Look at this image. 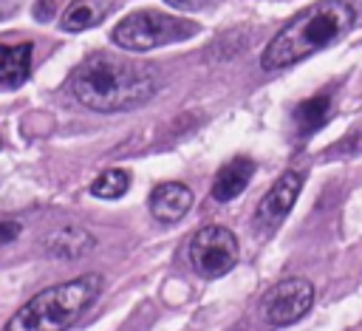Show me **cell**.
I'll use <instances>...</instances> for the list:
<instances>
[{"instance_id":"6da1fadb","label":"cell","mask_w":362,"mask_h":331,"mask_svg":"<svg viewBox=\"0 0 362 331\" xmlns=\"http://www.w3.org/2000/svg\"><path fill=\"white\" fill-rule=\"evenodd\" d=\"M156 74L113 54H90L71 76V93L96 113H119L144 105L156 93Z\"/></svg>"},{"instance_id":"7a4b0ae2","label":"cell","mask_w":362,"mask_h":331,"mask_svg":"<svg viewBox=\"0 0 362 331\" xmlns=\"http://www.w3.org/2000/svg\"><path fill=\"white\" fill-rule=\"evenodd\" d=\"M354 6L348 0H317L294 14L266 45L260 65L266 71H280L303 62L305 57L328 48L354 25Z\"/></svg>"},{"instance_id":"3957f363","label":"cell","mask_w":362,"mask_h":331,"mask_svg":"<svg viewBox=\"0 0 362 331\" xmlns=\"http://www.w3.org/2000/svg\"><path fill=\"white\" fill-rule=\"evenodd\" d=\"M99 291L102 274L96 272L48 286L31 300H25L3 325V331H68L99 297Z\"/></svg>"},{"instance_id":"277c9868","label":"cell","mask_w":362,"mask_h":331,"mask_svg":"<svg viewBox=\"0 0 362 331\" xmlns=\"http://www.w3.org/2000/svg\"><path fill=\"white\" fill-rule=\"evenodd\" d=\"M195 31L198 28L181 17H170V14L156 11V8H141V11L127 14L110 31V40L124 51H150V48L167 45V42L187 40Z\"/></svg>"},{"instance_id":"5b68a950","label":"cell","mask_w":362,"mask_h":331,"mask_svg":"<svg viewBox=\"0 0 362 331\" xmlns=\"http://www.w3.org/2000/svg\"><path fill=\"white\" fill-rule=\"evenodd\" d=\"M187 257L192 272H198L201 277H223L238 266V257H240L238 235L221 223L201 226L189 238Z\"/></svg>"},{"instance_id":"8992f818","label":"cell","mask_w":362,"mask_h":331,"mask_svg":"<svg viewBox=\"0 0 362 331\" xmlns=\"http://www.w3.org/2000/svg\"><path fill=\"white\" fill-rule=\"evenodd\" d=\"M311 306H314V286L305 277H286L263 294L260 314L269 325H291L300 317H305Z\"/></svg>"},{"instance_id":"52a82bcc","label":"cell","mask_w":362,"mask_h":331,"mask_svg":"<svg viewBox=\"0 0 362 331\" xmlns=\"http://www.w3.org/2000/svg\"><path fill=\"white\" fill-rule=\"evenodd\" d=\"M300 190H303V175H300L297 170L283 173V175L266 190V195L260 198V204H257V209H255V226L263 229V232L277 229V226L288 218V212H291V207H294Z\"/></svg>"},{"instance_id":"ba28073f","label":"cell","mask_w":362,"mask_h":331,"mask_svg":"<svg viewBox=\"0 0 362 331\" xmlns=\"http://www.w3.org/2000/svg\"><path fill=\"white\" fill-rule=\"evenodd\" d=\"M192 204H195L192 190L178 181H164V184L153 187V192H150V215L161 223L181 221L192 209Z\"/></svg>"},{"instance_id":"9c48e42d","label":"cell","mask_w":362,"mask_h":331,"mask_svg":"<svg viewBox=\"0 0 362 331\" xmlns=\"http://www.w3.org/2000/svg\"><path fill=\"white\" fill-rule=\"evenodd\" d=\"M93 246H96V238H93L85 226H74V223L48 232L45 240H42L45 255H48V257H62V260L82 257V255H88Z\"/></svg>"},{"instance_id":"30bf717a","label":"cell","mask_w":362,"mask_h":331,"mask_svg":"<svg viewBox=\"0 0 362 331\" xmlns=\"http://www.w3.org/2000/svg\"><path fill=\"white\" fill-rule=\"evenodd\" d=\"M252 175H255V161H252V158L238 156V158L226 161V164L215 173V181H212V198L221 201V204L238 198V195L249 187Z\"/></svg>"},{"instance_id":"8fae6325","label":"cell","mask_w":362,"mask_h":331,"mask_svg":"<svg viewBox=\"0 0 362 331\" xmlns=\"http://www.w3.org/2000/svg\"><path fill=\"white\" fill-rule=\"evenodd\" d=\"M31 54L34 45L31 42H17L0 45V88H20L28 74H31Z\"/></svg>"},{"instance_id":"7c38bea8","label":"cell","mask_w":362,"mask_h":331,"mask_svg":"<svg viewBox=\"0 0 362 331\" xmlns=\"http://www.w3.org/2000/svg\"><path fill=\"white\" fill-rule=\"evenodd\" d=\"M107 0H71L68 8L62 11L59 17V25L65 31H85V28H93L99 25L105 17H107Z\"/></svg>"},{"instance_id":"4fadbf2b","label":"cell","mask_w":362,"mask_h":331,"mask_svg":"<svg viewBox=\"0 0 362 331\" xmlns=\"http://www.w3.org/2000/svg\"><path fill=\"white\" fill-rule=\"evenodd\" d=\"M331 116V96L328 93H317L305 102H300L294 108V124H297V133L303 139H308L311 133H317Z\"/></svg>"},{"instance_id":"5bb4252c","label":"cell","mask_w":362,"mask_h":331,"mask_svg":"<svg viewBox=\"0 0 362 331\" xmlns=\"http://www.w3.org/2000/svg\"><path fill=\"white\" fill-rule=\"evenodd\" d=\"M127 190H130V173L122 167H110L90 181V195L96 198H122Z\"/></svg>"},{"instance_id":"9a60e30c","label":"cell","mask_w":362,"mask_h":331,"mask_svg":"<svg viewBox=\"0 0 362 331\" xmlns=\"http://www.w3.org/2000/svg\"><path fill=\"white\" fill-rule=\"evenodd\" d=\"M20 232H23V223L20 221H0V246L17 240Z\"/></svg>"},{"instance_id":"2e32d148","label":"cell","mask_w":362,"mask_h":331,"mask_svg":"<svg viewBox=\"0 0 362 331\" xmlns=\"http://www.w3.org/2000/svg\"><path fill=\"white\" fill-rule=\"evenodd\" d=\"M173 8H181V11H192L198 6H204V0H167Z\"/></svg>"},{"instance_id":"e0dca14e","label":"cell","mask_w":362,"mask_h":331,"mask_svg":"<svg viewBox=\"0 0 362 331\" xmlns=\"http://www.w3.org/2000/svg\"><path fill=\"white\" fill-rule=\"evenodd\" d=\"M48 6H51V0H42V8H37L34 14H37L40 20H48V17H51V11H48Z\"/></svg>"},{"instance_id":"ac0fdd59","label":"cell","mask_w":362,"mask_h":331,"mask_svg":"<svg viewBox=\"0 0 362 331\" xmlns=\"http://www.w3.org/2000/svg\"><path fill=\"white\" fill-rule=\"evenodd\" d=\"M0 147H3V141H0Z\"/></svg>"}]
</instances>
